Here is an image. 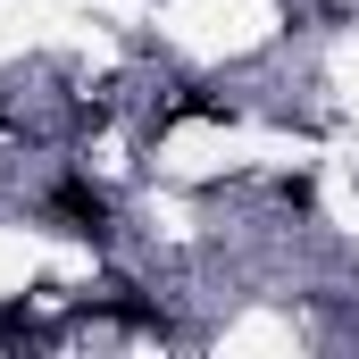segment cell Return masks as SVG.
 <instances>
[{
  "instance_id": "obj_2",
  "label": "cell",
  "mask_w": 359,
  "mask_h": 359,
  "mask_svg": "<svg viewBox=\"0 0 359 359\" xmlns=\"http://www.w3.org/2000/svg\"><path fill=\"white\" fill-rule=\"evenodd\" d=\"M34 301H0V343H34Z\"/></svg>"
},
{
  "instance_id": "obj_3",
  "label": "cell",
  "mask_w": 359,
  "mask_h": 359,
  "mask_svg": "<svg viewBox=\"0 0 359 359\" xmlns=\"http://www.w3.org/2000/svg\"><path fill=\"white\" fill-rule=\"evenodd\" d=\"M276 201H284L292 217H309V209H318V184L309 176H276Z\"/></svg>"
},
{
  "instance_id": "obj_1",
  "label": "cell",
  "mask_w": 359,
  "mask_h": 359,
  "mask_svg": "<svg viewBox=\"0 0 359 359\" xmlns=\"http://www.w3.org/2000/svg\"><path fill=\"white\" fill-rule=\"evenodd\" d=\"M42 217H50L59 234H76V243H92V251H100V243H109V226H117L109 192H100L92 176H76V168H67L59 184H50V192H42Z\"/></svg>"
}]
</instances>
